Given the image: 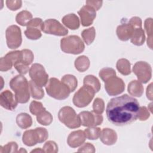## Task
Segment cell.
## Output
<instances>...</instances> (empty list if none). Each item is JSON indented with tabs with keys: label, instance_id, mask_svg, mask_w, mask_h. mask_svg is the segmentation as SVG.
I'll use <instances>...</instances> for the list:
<instances>
[{
	"label": "cell",
	"instance_id": "1",
	"mask_svg": "<svg viewBox=\"0 0 153 153\" xmlns=\"http://www.w3.org/2000/svg\"><path fill=\"white\" fill-rule=\"evenodd\" d=\"M139 108L137 99L125 94L109 100L106 108V117L115 126H126L136 120Z\"/></svg>",
	"mask_w": 153,
	"mask_h": 153
},
{
	"label": "cell",
	"instance_id": "2",
	"mask_svg": "<svg viewBox=\"0 0 153 153\" xmlns=\"http://www.w3.org/2000/svg\"><path fill=\"white\" fill-rule=\"evenodd\" d=\"M10 88L15 93V97L20 103H26L30 99L29 82L22 75H18L10 82Z\"/></svg>",
	"mask_w": 153,
	"mask_h": 153
},
{
	"label": "cell",
	"instance_id": "3",
	"mask_svg": "<svg viewBox=\"0 0 153 153\" xmlns=\"http://www.w3.org/2000/svg\"><path fill=\"white\" fill-rule=\"evenodd\" d=\"M45 90L48 96L57 100L66 99L71 93L69 87L56 78H51L48 80Z\"/></svg>",
	"mask_w": 153,
	"mask_h": 153
},
{
	"label": "cell",
	"instance_id": "4",
	"mask_svg": "<svg viewBox=\"0 0 153 153\" xmlns=\"http://www.w3.org/2000/svg\"><path fill=\"white\" fill-rule=\"evenodd\" d=\"M60 47L66 53L78 54L84 50L85 45L78 36L70 35L61 39Z\"/></svg>",
	"mask_w": 153,
	"mask_h": 153
},
{
	"label": "cell",
	"instance_id": "5",
	"mask_svg": "<svg viewBox=\"0 0 153 153\" xmlns=\"http://www.w3.org/2000/svg\"><path fill=\"white\" fill-rule=\"evenodd\" d=\"M48 137V133L45 128L37 127L25 131L22 136V141L26 146H32L38 143L44 142Z\"/></svg>",
	"mask_w": 153,
	"mask_h": 153
},
{
	"label": "cell",
	"instance_id": "6",
	"mask_svg": "<svg viewBox=\"0 0 153 153\" xmlns=\"http://www.w3.org/2000/svg\"><path fill=\"white\" fill-rule=\"evenodd\" d=\"M58 117L61 123L69 128H76L81 125V120L78 115L70 106H64L60 109Z\"/></svg>",
	"mask_w": 153,
	"mask_h": 153
},
{
	"label": "cell",
	"instance_id": "7",
	"mask_svg": "<svg viewBox=\"0 0 153 153\" xmlns=\"http://www.w3.org/2000/svg\"><path fill=\"white\" fill-rule=\"evenodd\" d=\"M95 93L91 87L84 85L75 93L72 99L73 103L78 108L85 107L91 102Z\"/></svg>",
	"mask_w": 153,
	"mask_h": 153
},
{
	"label": "cell",
	"instance_id": "8",
	"mask_svg": "<svg viewBox=\"0 0 153 153\" xmlns=\"http://www.w3.org/2000/svg\"><path fill=\"white\" fill-rule=\"evenodd\" d=\"M29 73L32 80L38 86L42 87L47 84L48 75L42 65L39 63L33 64L29 69Z\"/></svg>",
	"mask_w": 153,
	"mask_h": 153
},
{
	"label": "cell",
	"instance_id": "9",
	"mask_svg": "<svg viewBox=\"0 0 153 153\" xmlns=\"http://www.w3.org/2000/svg\"><path fill=\"white\" fill-rule=\"evenodd\" d=\"M42 31L47 34L56 36H65L68 33V30L54 19H47L43 22Z\"/></svg>",
	"mask_w": 153,
	"mask_h": 153
},
{
	"label": "cell",
	"instance_id": "10",
	"mask_svg": "<svg viewBox=\"0 0 153 153\" xmlns=\"http://www.w3.org/2000/svg\"><path fill=\"white\" fill-rule=\"evenodd\" d=\"M7 44L8 48L16 49L19 47L22 42L20 28L17 25H11L5 31Z\"/></svg>",
	"mask_w": 153,
	"mask_h": 153
},
{
	"label": "cell",
	"instance_id": "11",
	"mask_svg": "<svg viewBox=\"0 0 153 153\" xmlns=\"http://www.w3.org/2000/svg\"><path fill=\"white\" fill-rule=\"evenodd\" d=\"M133 72L140 82L146 84L151 78L152 69L150 65L146 62H136L133 66Z\"/></svg>",
	"mask_w": 153,
	"mask_h": 153
},
{
	"label": "cell",
	"instance_id": "12",
	"mask_svg": "<svg viewBox=\"0 0 153 153\" xmlns=\"http://www.w3.org/2000/svg\"><path fill=\"white\" fill-rule=\"evenodd\" d=\"M105 88L109 96H117L124 91L125 84L122 79L114 76L105 81Z\"/></svg>",
	"mask_w": 153,
	"mask_h": 153
},
{
	"label": "cell",
	"instance_id": "13",
	"mask_svg": "<svg viewBox=\"0 0 153 153\" xmlns=\"http://www.w3.org/2000/svg\"><path fill=\"white\" fill-rule=\"evenodd\" d=\"M81 125L84 127H96L103 122V117L93 111H82L78 114Z\"/></svg>",
	"mask_w": 153,
	"mask_h": 153
},
{
	"label": "cell",
	"instance_id": "14",
	"mask_svg": "<svg viewBox=\"0 0 153 153\" xmlns=\"http://www.w3.org/2000/svg\"><path fill=\"white\" fill-rule=\"evenodd\" d=\"M21 51H13L8 52L4 57L0 59L1 71H7L11 69L12 66L20 59Z\"/></svg>",
	"mask_w": 153,
	"mask_h": 153
},
{
	"label": "cell",
	"instance_id": "15",
	"mask_svg": "<svg viewBox=\"0 0 153 153\" xmlns=\"http://www.w3.org/2000/svg\"><path fill=\"white\" fill-rule=\"evenodd\" d=\"M81 18V24L83 26H88L91 25L96 16V10L91 6L85 5L83 6L78 12Z\"/></svg>",
	"mask_w": 153,
	"mask_h": 153
},
{
	"label": "cell",
	"instance_id": "16",
	"mask_svg": "<svg viewBox=\"0 0 153 153\" xmlns=\"http://www.w3.org/2000/svg\"><path fill=\"white\" fill-rule=\"evenodd\" d=\"M18 102L10 90H5L0 94V105L4 108L13 111L17 106Z\"/></svg>",
	"mask_w": 153,
	"mask_h": 153
},
{
	"label": "cell",
	"instance_id": "17",
	"mask_svg": "<svg viewBox=\"0 0 153 153\" xmlns=\"http://www.w3.org/2000/svg\"><path fill=\"white\" fill-rule=\"evenodd\" d=\"M86 137L84 132L81 130L71 132L67 139V143L68 145L73 148L78 147L82 145L85 140Z\"/></svg>",
	"mask_w": 153,
	"mask_h": 153
},
{
	"label": "cell",
	"instance_id": "18",
	"mask_svg": "<svg viewBox=\"0 0 153 153\" xmlns=\"http://www.w3.org/2000/svg\"><path fill=\"white\" fill-rule=\"evenodd\" d=\"M134 27L128 23H124L119 25L117 28V35L118 38L123 41H126L131 38Z\"/></svg>",
	"mask_w": 153,
	"mask_h": 153
},
{
	"label": "cell",
	"instance_id": "19",
	"mask_svg": "<svg viewBox=\"0 0 153 153\" xmlns=\"http://www.w3.org/2000/svg\"><path fill=\"white\" fill-rule=\"evenodd\" d=\"M102 142L106 145H112L117 142V134L115 131L109 128H103L100 134Z\"/></svg>",
	"mask_w": 153,
	"mask_h": 153
},
{
	"label": "cell",
	"instance_id": "20",
	"mask_svg": "<svg viewBox=\"0 0 153 153\" xmlns=\"http://www.w3.org/2000/svg\"><path fill=\"white\" fill-rule=\"evenodd\" d=\"M63 25L68 28L72 30H75L79 27V20L78 17L74 14H69L65 16L62 19Z\"/></svg>",
	"mask_w": 153,
	"mask_h": 153
},
{
	"label": "cell",
	"instance_id": "21",
	"mask_svg": "<svg viewBox=\"0 0 153 153\" xmlns=\"http://www.w3.org/2000/svg\"><path fill=\"white\" fill-rule=\"evenodd\" d=\"M145 40L144 30L142 27H134L132 36L130 38L131 42L134 45L140 46L143 44Z\"/></svg>",
	"mask_w": 153,
	"mask_h": 153
},
{
	"label": "cell",
	"instance_id": "22",
	"mask_svg": "<svg viewBox=\"0 0 153 153\" xmlns=\"http://www.w3.org/2000/svg\"><path fill=\"white\" fill-rule=\"evenodd\" d=\"M128 92L134 97H140L143 93V87L139 81H131L128 85Z\"/></svg>",
	"mask_w": 153,
	"mask_h": 153
},
{
	"label": "cell",
	"instance_id": "23",
	"mask_svg": "<svg viewBox=\"0 0 153 153\" xmlns=\"http://www.w3.org/2000/svg\"><path fill=\"white\" fill-rule=\"evenodd\" d=\"M17 126L23 129L30 127L32 124V117L26 113H20L16 117Z\"/></svg>",
	"mask_w": 153,
	"mask_h": 153
},
{
	"label": "cell",
	"instance_id": "24",
	"mask_svg": "<svg viewBox=\"0 0 153 153\" xmlns=\"http://www.w3.org/2000/svg\"><path fill=\"white\" fill-rule=\"evenodd\" d=\"M29 88L32 97L35 99H41L44 96L42 87L36 85L32 80L29 81Z\"/></svg>",
	"mask_w": 153,
	"mask_h": 153
},
{
	"label": "cell",
	"instance_id": "25",
	"mask_svg": "<svg viewBox=\"0 0 153 153\" xmlns=\"http://www.w3.org/2000/svg\"><path fill=\"white\" fill-rule=\"evenodd\" d=\"M34 59V56L32 51L28 49L21 50V56L20 59L16 63H20L25 66H29Z\"/></svg>",
	"mask_w": 153,
	"mask_h": 153
},
{
	"label": "cell",
	"instance_id": "26",
	"mask_svg": "<svg viewBox=\"0 0 153 153\" xmlns=\"http://www.w3.org/2000/svg\"><path fill=\"white\" fill-rule=\"evenodd\" d=\"M90 60L85 56H79L75 61V68L81 72L87 71L90 66Z\"/></svg>",
	"mask_w": 153,
	"mask_h": 153
},
{
	"label": "cell",
	"instance_id": "27",
	"mask_svg": "<svg viewBox=\"0 0 153 153\" xmlns=\"http://www.w3.org/2000/svg\"><path fill=\"white\" fill-rule=\"evenodd\" d=\"M84 85L91 87L96 93L98 92L100 89V83L99 80L94 75H88L84 77L83 80Z\"/></svg>",
	"mask_w": 153,
	"mask_h": 153
},
{
	"label": "cell",
	"instance_id": "28",
	"mask_svg": "<svg viewBox=\"0 0 153 153\" xmlns=\"http://www.w3.org/2000/svg\"><path fill=\"white\" fill-rule=\"evenodd\" d=\"M32 19V14L27 10H23L20 11L17 14L16 17V20L17 23L23 26H27L28 23Z\"/></svg>",
	"mask_w": 153,
	"mask_h": 153
},
{
	"label": "cell",
	"instance_id": "29",
	"mask_svg": "<svg viewBox=\"0 0 153 153\" xmlns=\"http://www.w3.org/2000/svg\"><path fill=\"white\" fill-rule=\"evenodd\" d=\"M117 70L123 75H128L131 73L130 63L126 59H119L116 65Z\"/></svg>",
	"mask_w": 153,
	"mask_h": 153
},
{
	"label": "cell",
	"instance_id": "30",
	"mask_svg": "<svg viewBox=\"0 0 153 153\" xmlns=\"http://www.w3.org/2000/svg\"><path fill=\"white\" fill-rule=\"evenodd\" d=\"M41 30V29L38 27L27 26L26 30L25 31V35L28 39L36 40L41 37L42 34Z\"/></svg>",
	"mask_w": 153,
	"mask_h": 153
},
{
	"label": "cell",
	"instance_id": "31",
	"mask_svg": "<svg viewBox=\"0 0 153 153\" xmlns=\"http://www.w3.org/2000/svg\"><path fill=\"white\" fill-rule=\"evenodd\" d=\"M61 81L69 87L71 92H73L77 87V79L74 75L71 74L65 75L62 78Z\"/></svg>",
	"mask_w": 153,
	"mask_h": 153
},
{
	"label": "cell",
	"instance_id": "32",
	"mask_svg": "<svg viewBox=\"0 0 153 153\" xmlns=\"http://www.w3.org/2000/svg\"><path fill=\"white\" fill-rule=\"evenodd\" d=\"M82 38L87 45L91 44L94 40L96 31L94 27L84 29L81 33Z\"/></svg>",
	"mask_w": 153,
	"mask_h": 153
},
{
	"label": "cell",
	"instance_id": "33",
	"mask_svg": "<svg viewBox=\"0 0 153 153\" xmlns=\"http://www.w3.org/2000/svg\"><path fill=\"white\" fill-rule=\"evenodd\" d=\"M36 120L41 125L48 126L53 121V116L49 112L45 110L36 115Z\"/></svg>",
	"mask_w": 153,
	"mask_h": 153
},
{
	"label": "cell",
	"instance_id": "34",
	"mask_svg": "<svg viewBox=\"0 0 153 153\" xmlns=\"http://www.w3.org/2000/svg\"><path fill=\"white\" fill-rule=\"evenodd\" d=\"M145 29L148 35L147 45L149 47L152 48V19L148 18L145 21Z\"/></svg>",
	"mask_w": 153,
	"mask_h": 153
},
{
	"label": "cell",
	"instance_id": "35",
	"mask_svg": "<svg viewBox=\"0 0 153 153\" xmlns=\"http://www.w3.org/2000/svg\"><path fill=\"white\" fill-rule=\"evenodd\" d=\"M87 139L90 140L97 139L100 134V128L96 127H89L84 131Z\"/></svg>",
	"mask_w": 153,
	"mask_h": 153
},
{
	"label": "cell",
	"instance_id": "36",
	"mask_svg": "<svg viewBox=\"0 0 153 153\" xmlns=\"http://www.w3.org/2000/svg\"><path fill=\"white\" fill-rule=\"evenodd\" d=\"M29 109L31 114L35 115H38V114L45 111V108L43 106L41 102L33 100L30 104Z\"/></svg>",
	"mask_w": 153,
	"mask_h": 153
},
{
	"label": "cell",
	"instance_id": "37",
	"mask_svg": "<svg viewBox=\"0 0 153 153\" xmlns=\"http://www.w3.org/2000/svg\"><path fill=\"white\" fill-rule=\"evenodd\" d=\"M93 112L97 114H102L105 110V103L102 99L97 97L93 104Z\"/></svg>",
	"mask_w": 153,
	"mask_h": 153
},
{
	"label": "cell",
	"instance_id": "38",
	"mask_svg": "<svg viewBox=\"0 0 153 153\" xmlns=\"http://www.w3.org/2000/svg\"><path fill=\"white\" fill-rule=\"evenodd\" d=\"M99 76L105 82L109 78L116 76V72L115 70L111 68H105L101 69L99 72Z\"/></svg>",
	"mask_w": 153,
	"mask_h": 153
},
{
	"label": "cell",
	"instance_id": "39",
	"mask_svg": "<svg viewBox=\"0 0 153 153\" xmlns=\"http://www.w3.org/2000/svg\"><path fill=\"white\" fill-rule=\"evenodd\" d=\"M18 145L15 142H10L4 146H1L0 152H17Z\"/></svg>",
	"mask_w": 153,
	"mask_h": 153
},
{
	"label": "cell",
	"instance_id": "40",
	"mask_svg": "<svg viewBox=\"0 0 153 153\" xmlns=\"http://www.w3.org/2000/svg\"><path fill=\"white\" fill-rule=\"evenodd\" d=\"M43 150L44 152H57L58 146L54 141L50 140L44 144Z\"/></svg>",
	"mask_w": 153,
	"mask_h": 153
},
{
	"label": "cell",
	"instance_id": "41",
	"mask_svg": "<svg viewBox=\"0 0 153 153\" xmlns=\"http://www.w3.org/2000/svg\"><path fill=\"white\" fill-rule=\"evenodd\" d=\"M149 112L145 106H140L139 108V111L137 115V118H139V120L145 121L149 117Z\"/></svg>",
	"mask_w": 153,
	"mask_h": 153
},
{
	"label": "cell",
	"instance_id": "42",
	"mask_svg": "<svg viewBox=\"0 0 153 153\" xmlns=\"http://www.w3.org/2000/svg\"><path fill=\"white\" fill-rule=\"evenodd\" d=\"M21 1H6L7 7L12 11H16L22 7Z\"/></svg>",
	"mask_w": 153,
	"mask_h": 153
},
{
	"label": "cell",
	"instance_id": "43",
	"mask_svg": "<svg viewBox=\"0 0 153 153\" xmlns=\"http://www.w3.org/2000/svg\"><path fill=\"white\" fill-rule=\"evenodd\" d=\"M78 152H91L93 153L95 152L94 146L90 143H85L83 144L78 150Z\"/></svg>",
	"mask_w": 153,
	"mask_h": 153
},
{
	"label": "cell",
	"instance_id": "44",
	"mask_svg": "<svg viewBox=\"0 0 153 153\" xmlns=\"http://www.w3.org/2000/svg\"><path fill=\"white\" fill-rule=\"evenodd\" d=\"M102 1H87L85 2L86 5L92 7L96 11L99 10L102 5Z\"/></svg>",
	"mask_w": 153,
	"mask_h": 153
},
{
	"label": "cell",
	"instance_id": "45",
	"mask_svg": "<svg viewBox=\"0 0 153 153\" xmlns=\"http://www.w3.org/2000/svg\"><path fill=\"white\" fill-rule=\"evenodd\" d=\"M128 23L134 27H142V20L140 18L138 17H131L128 21Z\"/></svg>",
	"mask_w": 153,
	"mask_h": 153
},
{
	"label": "cell",
	"instance_id": "46",
	"mask_svg": "<svg viewBox=\"0 0 153 153\" xmlns=\"http://www.w3.org/2000/svg\"><path fill=\"white\" fill-rule=\"evenodd\" d=\"M152 83H151L146 88V97L150 100H152Z\"/></svg>",
	"mask_w": 153,
	"mask_h": 153
},
{
	"label": "cell",
	"instance_id": "47",
	"mask_svg": "<svg viewBox=\"0 0 153 153\" xmlns=\"http://www.w3.org/2000/svg\"><path fill=\"white\" fill-rule=\"evenodd\" d=\"M44 152V150L42 149H39V148H36V149H34V150H32V151H31V152Z\"/></svg>",
	"mask_w": 153,
	"mask_h": 153
},
{
	"label": "cell",
	"instance_id": "48",
	"mask_svg": "<svg viewBox=\"0 0 153 153\" xmlns=\"http://www.w3.org/2000/svg\"><path fill=\"white\" fill-rule=\"evenodd\" d=\"M148 106H149L150 108H149V109H148V110H150V111L151 112H152V103H151L149 105H148Z\"/></svg>",
	"mask_w": 153,
	"mask_h": 153
}]
</instances>
